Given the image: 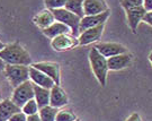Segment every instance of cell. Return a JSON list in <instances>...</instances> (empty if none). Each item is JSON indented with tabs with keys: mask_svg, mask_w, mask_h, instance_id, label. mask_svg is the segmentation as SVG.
<instances>
[{
	"mask_svg": "<svg viewBox=\"0 0 152 121\" xmlns=\"http://www.w3.org/2000/svg\"><path fill=\"white\" fill-rule=\"evenodd\" d=\"M83 1L85 0H68L65 4V9L76 14L77 16L80 18L85 17V11H83Z\"/></svg>",
	"mask_w": 152,
	"mask_h": 121,
	"instance_id": "cell-20",
	"label": "cell"
},
{
	"mask_svg": "<svg viewBox=\"0 0 152 121\" xmlns=\"http://www.w3.org/2000/svg\"><path fill=\"white\" fill-rule=\"evenodd\" d=\"M42 32H43V34L45 36H48L50 39H54V38L59 36V35H62V34L71 33V30L66 25L62 24V23L55 22L48 28L43 30Z\"/></svg>",
	"mask_w": 152,
	"mask_h": 121,
	"instance_id": "cell-18",
	"label": "cell"
},
{
	"mask_svg": "<svg viewBox=\"0 0 152 121\" xmlns=\"http://www.w3.org/2000/svg\"><path fill=\"white\" fill-rule=\"evenodd\" d=\"M108 6L105 0H85L83 1V11L85 16L98 15L108 10Z\"/></svg>",
	"mask_w": 152,
	"mask_h": 121,
	"instance_id": "cell-14",
	"label": "cell"
},
{
	"mask_svg": "<svg viewBox=\"0 0 152 121\" xmlns=\"http://www.w3.org/2000/svg\"><path fill=\"white\" fill-rule=\"evenodd\" d=\"M27 121H42L39 114H33V116H27Z\"/></svg>",
	"mask_w": 152,
	"mask_h": 121,
	"instance_id": "cell-30",
	"label": "cell"
},
{
	"mask_svg": "<svg viewBox=\"0 0 152 121\" xmlns=\"http://www.w3.org/2000/svg\"><path fill=\"white\" fill-rule=\"evenodd\" d=\"M58 112H59V110L56 108L48 105V106H44L42 109H39L38 114L41 117L42 121H56Z\"/></svg>",
	"mask_w": 152,
	"mask_h": 121,
	"instance_id": "cell-21",
	"label": "cell"
},
{
	"mask_svg": "<svg viewBox=\"0 0 152 121\" xmlns=\"http://www.w3.org/2000/svg\"><path fill=\"white\" fill-rule=\"evenodd\" d=\"M104 28H105V24H102L96 27L88 28L86 31H83L82 33L79 35V45H89L91 43L97 42L98 40H100L102 35L104 33Z\"/></svg>",
	"mask_w": 152,
	"mask_h": 121,
	"instance_id": "cell-10",
	"label": "cell"
},
{
	"mask_svg": "<svg viewBox=\"0 0 152 121\" xmlns=\"http://www.w3.org/2000/svg\"><path fill=\"white\" fill-rule=\"evenodd\" d=\"M143 7L148 11H152V0H143Z\"/></svg>",
	"mask_w": 152,
	"mask_h": 121,
	"instance_id": "cell-28",
	"label": "cell"
},
{
	"mask_svg": "<svg viewBox=\"0 0 152 121\" xmlns=\"http://www.w3.org/2000/svg\"><path fill=\"white\" fill-rule=\"evenodd\" d=\"M149 61L151 62V65H152V51L150 52V55H149Z\"/></svg>",
	"mask_w": 152,
	"mask_h": 121,
	"instance_id": "cell-33",
	"label": "cell"
},
{
	"mask_svg": "<svg viewBox=\"0 0 152 121\" xmlns=\"http://www.w3.org/2000/svg\"><path fill=\"white\" fill-rule=\"evenodd\" d=\"M69 97L68 94L63 91V88L60 85H54L51 88V97H50V105L53 108H62L68 104Z\"/></svg>",
	"mask_w": 152,
	"mask_h": 121,
	"instance_id": "cell-13",
	"label": "cell"
},
{
	"mask_svg": "<svg viewBox=\"0 0 152 121\" xmlns=\"http://www.w3.org/2000/svg\"><path fill=\"white\" fill-rule=\"evenodd\" d=\"M34 24L37 27L42 28V31L51 26L53 23H55V17L51 9H44V10L39 11L36 16L34 17Z\"/></svg>",
	"mask_w": 152,
	"mask_h": 121,
	"instance_id": "cell-17",
	"label": "cell"
},
{
	"mask_svg": "<svg viewBox=\"0 0 152 121\" xmlns=\"http://www.w3.org/2000/svg\"><path fill=\"white\" fill-rule=\"evenodd\" d=\"M52 13L54 15L56 22H60L62 24L66 25L71 30V34L77 36V38H79V35H80L79 25H80V21H81L80 17L77 16L76 14L71 13V11H69L65 8L54 9V10H52Z\"/></svg>",
	"mask_w": 152,
	"mask_h": 121,
	"instance_id": "cell-4",
	"label": "cell"
},
{
	"mask_svg": "<svg viewBox=\"0 0 152 121\" xmlns=\"http://www.w3.org/2000/svg\"><path fill=\"white\" fill-rule=\"evenodd\" d=\"M6 78L14 88L29 80V67L23 65H6L4 69Z\"/></svg>",
	"mask_w": 152,
	"mask_h": 121,
	"instance_id": "cell-3",
	"label": "cell"
},
{
	"mask_svg": "<svg viewBox=\"0 0 152 121\" xmlns=\"http://www.w3.org/2000/svg\"><path fill=\"white\" fill-rule=\"evenodd\" d=\"M5 46H6V44H4L2 42H1V41H0V51H1V50L5 49Z\"/></svg>",
	"mask_w": 152,
	"mask_h": 121,
	"instance_id": "cell-32",
	"label": "cell"
},
{
	"mask_svg": "<svg viewBox=\"0 0 152 121\" xmlns=\"http://www.w3.org/2000/svg\"><path fill=\"white\" fill-rule=\"evenodd\" d=\"M8 121H27V116L20 111V112H17L14 116H11V118Z\"/></svg>",
	"mask_w": 152,
	"mask_h": 121,
	"instance_id": "cell-26",
	"label": "cell"
},
{
	"mask_svg": "<svg viewBox=\"0 0 152 121\" xmlns=\"http://www.w3.org/2000/svg\"><path fill=\"white\" fill-rule=\"evenodd\" d=\"M89 61L91 70L97 78L98 83L105 86L106 80H107V72H108V63H107V58H105L96 48H92L89 52Z\"/></svg>",
	"mask_w": 152,
	"mask_h": 121,
	"instance_id": "cell-2",
	"label": "cell"
},
{
	"mask_svg": "<svg viewBox=\"0 0 152 121\" xmlns=\"http://www.w3.org/2000/svg\"><path fill=\"white\" fill-rule=\"evenodd\" d=\"M32 66L52 78L54 80L55 85H60V65L58 62L42 61V62L33 63Z\"/></svg>",
	"mask_w": 152,
	"mask_h": 121,
	"instance_id": "cell-7",
	"label": "cell"
},
{
	"mask_svg": "<svg viewBox=\"0 0 152 121\" xmlns=\"http://www.w3.org/2000/svg\"><path fill=\"white\" fill-rule=\"evenodd\" d=\"M126 11V17H127V24L131 27L133 33H136V30L140 22L143 21V18L147 14V10L144 9V7H136V8H132Z\"/></svg>",
	"mask_w": 152,
	"mask_h": 121,
	"instance_id": "cell-12",
	"label": "cell"
},
{
	"mask_svg": "<svg viewBox=\"0 0 152 121\" xmlns=\"http://www.w3.org/2000/svg\"><path fill=\"white\" fill-rule=\"evenodd\" d=\"M121 5L125 10L143 6V0H121Z\"/></svg>",
	"mask_w": 152,
	"mask_h": 121,
	"instance_id": "cell-25",
	"label": "cell"
},
{
	"mask_svg": "<svg viewBox=\"0 0 152 121\" xmlns=\"http://www.w3.org/2000/svg\"><path fill=\"white\" fill-rule=\"evenodd\" d=\"M143 22L148 23L149 25L152 26V11H148L147 14H145V16L143 18Z\"/></svg>",
	"mask_w": 152,
	"mask_h": 121,
	"instance_id": "cell-29",
	"label": "cell"
},
{
	"mask_svg": "<svg viewBox=\"0 0 152 121\" xmlns=\"http://www.w3.org/2000/svg\"><path fill=\"white\" fill-rule=\"evenodd\" d=\"M66 1L68 0H44V4H45L48 9L54 10V9L64 8Z\"/></svg>",
	"mask_w": 152,
	"mask_h": 121,
	"instance_id": "cell-24",
	"label": "cell"
},
{
	"mask_svg": "<svg viewBox=\"0 0 152 121\" xmlns=\"http://www.w3.org/2000/svg\"><path fill=\"white\" fill-rule=\"evenodd\" d=\"M22 111L26 116H33V114H37L39 112V106H38L37 102L35 101V99H33L29 100L27 103L23 105Z\"/></svg>",
	"mask_w": 152,
	"mask_h": 121,
	"instance_id": "cell-22",
	"label": "cell"
},
{
	"mask_svg": "<svg viewBox=\"0 0 152 121\" xmlns=\"http://www.w3.org/2000/svg\"><path fill=\"white\" fill-rule=\"evenodd\" d=\"M35 96L34 93V83L29 79L27 82L23 83L22 85L14 88L11 100L16 103L19 108H23V105L27 103L29 100H33Z\"/></svg>",
	"mask_w": 152,
	"mask_h": 121,
	"instance_id": "cell-5",
	"label": "cell"
},
{
	"mask_svg": "<svg viewBox=\"0 0 152 121\" xmlns=\"http://www.w3.org/2000/svg\"><path fill=\"white\" fill-rule=\"evenodd\" d=\"M34 93H35L34 99H35V101L37 102L39 109H42V108H44V106L50 105L51 89L41 87V86H38V85H35V84H34Z\"/></svg>",
	"mask_w": 152,
	"mask_h": 121,
	"instance_id": "cell-19",
	"label": "cell"
},
{
	"mask_svg": "<svg viewBox=\"0 0 152 121\" xmlns=\"http://www.w3.org/2000/svg\"><path fill=\"white\" fill-rule=\"evenodd\" d=\"M95 48L107 59L115 57V55L127 53V49L124 45L120 43H115V42H100V43L96 44Z\"/></svg>",
	"mask_w": 152,
	"mask_h": 121,
	"instance_id": "cell-9",
	"label": "cell"
},
{
	"mask_svg": "<svg viewBox=\"0 0 152 121\" xmlns=\"http://www.w3.org/2000/svg\"><path fill=\"white\" fill-rule=\"evenodd\" d=\"M79 45V39L71 33L59 35L51 41V46L55 51H68Z\"/></svg>",
	"mask_w": 152,
	"mask_h": 121,
	"instance_id": "cell-6",
	"label": "cell"
},
{
	"mask_svg": "<svg viewBox=\"0 0 152 121\" xmlns=\"http://www.w3.org/2000/svg\"><path fill=\"white\" fill-rule=\"evenodd\" d=\"M109 15H110V10H106L105 13L98 14V15H91V16H85L81 18L80 21V25H79V32L82 33L83 31H86L88 28L96 27L102 24H105L106 21L108 19Z\"/></svg>",
	"mask_w": 152,
	"mask_h": 121,
	"instance_id": "cell-8",
	"label": "cell"
},
{
	"mask_svg": "<svg viewBox=\"0 0 152 121\" xmlns=\"http://www.w3.org/2000/svg\"><path fill=\"white\" fill-rule=\"evenodd\" d=\"M0 59L6 65H23L29 66L32 63V58L26 49L20 43L6 44L5 49L0 51Z\"/></svg>",
	"mask_w": 152,
	"mask_h": 121,
	"instance_id": "cell-1",
	"label": "cell"
},
{
	"mask_svg": "<svg viewBox=\"0 0 152 121\" xmlns=\"http://www.w3.org/2000/svg\"><path fill=\"white\" fill-rule=\"evenodd\" d=\"M5 66H6V63L0 59V70H1V69H5Z\"/></svg>",
	"mask_w": 152,
	"mask_h": 121,
	"instance_id": "cell-31",
	"label": "cell"
},
{
	"mask_svg": "<svg viewBox=\"0 0 152 121\" xmlns=\"http://www.w3.org/2000/svg\"><path fill=\"white\" fill-rule=\"evenodd\" d=\"M0 101H2V94H1V91H0Z\"/></svg>",
	"mask_w": 152,
	"mask_h": 121,
	"instance_id": "cell-34",
	"label": "cell"
},
{
	"mask_svg": "<svg viewBox=\"0 0 152 121\" xmlns=\"http://www.w3.org/2000/svg\"><path fill=\"white\" fill-rule=\"evenodd\" d=\"M109 70H122L132 63V55L130 53H123L107 59Z\"/></svg>",
	"mask_w": 152,
	"mask_h": 121,
	"instance_id": "cell-16",
	"label": "cell"
},
{
	"mask_svg": "<svg viewBox=\"0 0 152 121\" xmlns=\"http://www.w3.org/2000/svg\"><path fill=\"white\" fill-rule=\"evenodd\" d=\"M22 108L12 101V100L6 99L0 101V121H8L17 112H20Z\"/></svg>",
	"mask_w": 152,
	"mask_h": 121,
	"instance_id": "cell-15",
	"label": "cell"
},
{
	"mask_svg": "<svg viewBox=\"0 0 152 121\" xmlns=\"http://www.w3.org/2000/svg\"><path fill=\"white\" fill-rule=\"evenodd\" d=\"M56 121H77V116L70 110H60L56 116Z\"/></svg>",
	"mask_w": 152,
	"mask_h": 121,
	"instance_id": "cell-23",
	"label": "cell"
},
{
	"mask_svg": "<svg viewBox=\"0 0 152 121\" xmlns=\"http://www.w3.org/2000/svg\"><path fill=\"white\" fill-rule=\"evenodd\" d=\"M29 79L35 85H38V86L44 88H48V89H51L55 85L54 80L52 78L49 77L48 75H45L41 70L34 68L33 66H29Z\"/></svg>",
	"mask_w": 152,
	"mask_h": 121,
	"instance_id": "cell-11",
	"label": "cell"
},
{
	"mask_svg": "<svg viewBox=\"0 0 152 121\" xmlns=\"http://www.w3.org/2000/svg\"><path fill=\"white\" fill-rule=\"evenodd\" d=\"M125 121H142V119H141V117H140V114L135 112V113H132Z\"/></svg>",
	"mask_w": 152,
	"mask_h": 121,
	"instance_id": "cell-27",
	"label": "cell"
}]
</instances>
